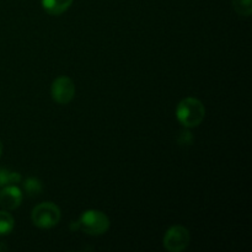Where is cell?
Wrapping results in <instances>:
<instances>
[{"label":"cell","mask_w":252,"mask_h":252,"mask_svg":"<svg viewBox=\"0 0 252 252\" xmlns=\"http://www.w3.org/2000/svg\"><path fill=\"white\" fill-rule=\"evenodd\" d=\"M7 185H11V172L0 169V187H5Z\"/></svg>","instance_id":"obj_11"},{"label":"cell","mask_w":252,"mask_h":252,"mask_svg":"<svg viewBox=\"0 0 252 252\" xmlns=\"http://www.w3.org/2000/svg\"><path fill=\"white\" fill-rule=\"evenodd\" d=\"M52 98L59 105H66L75 96L74 81L68 76H59L52 84Z\"/></svg>","instance_id":"obj_5"},{"label":"cell","mask_w":252,"mask_h":252,"mask_svg":"<svg viewBox=\"0 0 252 252\" xmlns=\"http://www.w3.org/2000/svg\"><path fill=\"white\" fill-rule=\"evenodd\" d=\"M24 189L30 197H36L38 196V194H41L43 187H42L41 181H39L38 179L30 177V179H27L26 181H25Z\"/></svg>","instance_id":"obj_9"},{"label":"cell","mask_w":252,"mask_h":252,"mask_svg":"<svg viewBox=\"0 0 252 252\" xmlns=\"http://www.w3.org/2000/svg\"><path fill=\"white\" fill-rule=\"evenodd\" d=\"M6 250H7V246L4 245V244H2V243H0V252H1V251H6Z\"/></svg>","instance_id":"obj_12"},{"label":"cell","mask_w":252,"mask_h":252,"mask_svg":"<svg viewBox=\"0 0 252 252\" xmlns=\"http://www.w3.org/2000/svg\"><path fill=\"white\" fill-rule=\"evenodd\" d=\"M15 226V220L6 211H0V236L9 235Z\"/></svg>","instance_id":"obj_8"},{"label":"cell","mask_w":252,"mask_h":252,"mask_svg":"<svg viewBox=\"0 0 252 252\" xmlns=\"http://www.w3.org/2000/svg\"><path fill=\"white\" fill-rule=\"evenodd\" d=\"M233 7L240 16H250L252 12V0H233Z\"/></svg>","instance_id":"obj_10"},{"label":"cell","mask_w":252,"mask_h":252,"mask_svg":"<svg viewBox=\"0 0 252 252\" xmlns=\"http://www.w3.org/2000/svg\"><path fill=\"white\" fill-rule=\"evenodd\" d=\"M1 153H2V144L1 142H0V157H1Z\"/></svg>","instance_id":"obj_13"},{"label":"cell","mask_w":252,"mask_h":252,"mask_svg":"<svg viewBox=\"0 0 252 252\" xmlns=\"http://www.w3.org/2000/svg\"><path fill=\"white\" fill-rule=\"evenodd\" d=\"M22 202V192L14 185H7L0 191V207L5 211H12L19 208Z\"/></svg>","instance_id":"obj_6"},{"label":"cell","mask_w":252,"mask_h":252,"mask_svg":"<svg viewBox=\"0 0 252 252\" xmlns=\"http://www.w3.org/2000/svg\"><path fill=\"white\" fill-rule=\"evenodd\" d=\"M76 228L89 235H102L110 228V219L102 212L90 209L81 214L80 219L76 223Z\"/></svg>","instance_id":"obj_2"},{"label":"cell","mask_w":252,"mask_h":252,"mask_svg":"<svg viewBox=\"0 0 252 252\" xmlns=\"http://www.w3.org/2000/svg\"><path fill=\"white\" fill-rule=\"evenodd\" d=\"M73 1L74 0H42V6L49 15L58 16L65 12L71 6Z\"/></svg>","instance_id":"obj_7"},{"label":"cell","mask_w":252,"mask_h":252,"mask_svg":"<svg viewBox=\"0 0 252 252\" xmlns=\"http://www.w3.org/2000/svg\"><path fill=\"white\" fill-rule=\"evenodd\" d=\"M191 241V234L185 226L174 225L167 229L162 239V245L169 252H181L186 250Z\"/></svg>","instance_id":"obj_4"},{"label":"cell","mask_w":252,"mask_h":252,"mask_svg":"<svg viewBox=\"0 0 252 252\" xmlns=\"http://www.w3.org/2000/svg\"><path fill=\"white\" fill-rule=\"evenodd\" d=\"M206 108L203 103L194 97H186L177 105L176 117L186 128H196L203 122Z\"/></svg>","instance_id":"obj_1"},{"label":"cell","mask_w":252,"mask_h":252,"mask_svg":"<svg viewBox=\"0 0 252 252\" xmlns=\"http://www.w3.org/2000/svg\"><path fill=\"white\" fill-rule=\"evenodd\" d=\"M31 218L34 225L38 228H53L61 220V209L52 202H44L34 207Z\"/></svg>","instance_id":"obj_3"}]
</instances>
